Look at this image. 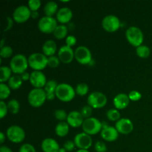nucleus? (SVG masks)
Listing matches in <instances>:
<instances>
[{
  "label": "nucleus",
  "mask_w": 152,
  "mask_h": 152,
  "mask_svg": "<svg viewBox=\"0 0 152 152\" xmlns=\"http://www.w3.org/2000/svg\"><path fill=\"white\" fill-rule=\"evenodd\" d=\"M59 62H60V59L56 56H50L48 59V65L50 68H56L59 65Z\"/></svg>",
  "instance_id": "obj_36"
},
{
  "label": "nucleus",
  "mask_w": 152,
  "mask_h": 152,
  "mask_svg": "<svg viewBox=\"0 0 152 152\" xmlns=\"http://www.w3.org/2000/svg\"><path fill=\"white\" fill-rule=\"evenodd\" d=\"M56 97V94L53 93V94H46V98H47L48 100L49 101H51L53 100L54 98Z\"/></svg>",
  "instance_id": "obj_48"
},
{
  "label": "nucleus",
  "mask_w": 152,
  "mask_h": 152,
  "mask_svg": "<svg viewBox=\"0 0 152 152\" xmlns=\"http://www.w3.org/2000/svg\"><path fill=\"white\" fill-rule=\"evenodd\" d=\"M4 140H5V135L3 132L0 133V143L2 144L4 142Z\"/></svg>",
  "instance_id": "obj_50"
},
{
  "label": "nucleus",
  "mask_w": 152,
  "mask_h": 152,
  "mask_svg": "<svg viewBox=\"0 0 152 152\" xmlns=\"http://www.w3.org/2000/svg\"><path fill=\"white\" fill-rule=\"evenodd\" d=\"M0 152H13L9 147L5 146V145H1L0 147Z\"/></svg>",
  "instance_id": "obj_47"
},
{
  "label": "nucleus",
  "mask_w": 152,
  "mask_h": 152,
  "mask_svg": "<svg viewBox=\"0 0 152 152\" xmlns=\"http://www.w3.org/2000/svg\"><path fill=\"white\" fill-rule=\"evenodd\" d=\"M83 132L89 135H94L101 132L102 129V123L95 117L85 119L82 126Z\"/></svg>",
  "instance_id": "obj_6"
},
{
  "label": "nucleus",
  "mask_w": 152,
  "mask_h": 152,
  "mask_svg": "<svg viewBox=\"0 0 152 152\" xmlns=\"http://www.w3.org/2000/svg\"><path fill=\"white\" fill-rule=\"evenodd\" d=\"M126 37L128 42L136 48L141 45L144 40L142 30L136 26L129 27L126 31Z\"/></svg>",
  "instance_id": "obj_4"
},
{
  "label": "nucleus",
  "mask_w": 152,
  "mask_h": 152,
  "mask_svg": "<svg viewBox=\"0 0 152 152\" xmlns=\"http://www.w3.org/2000/svg\"><path fill=\"white\" fill-rule=\"evenodd\" d=\"M121 22L120 19L115 15H107L102 19V26L108 32H114L120 28Z\"/></svg>",
  "instance_id": "obj_11"
},
{
  "label": "nucleus",
  "mask_w": 152,
  "mask_h": 152,
  "mask_svg": "<svg viewBox=\"0 0 152 152\" xmlns=\"http://www.w3.org/2000/svg\"><path fill=\"white\" fill-rule=\"evenodd\" d=\"M136 53L139 57L147 58L150 56L151 50L149 48L145 45H141L136 48Z\"/></svg>",
  "instance_id": "obj_28"
},
{
  "label": "nucleus",
  "mask_w": 152,
  "mask_h": 152,
  "mask_svg": "<svg viewBox=\"0 0 152 152\" xmlns=\"http://www.w3.org/2000/svg\"><path fill=\"white\" fill-rule=\"evenodd\" d=\"M10 94V88L5 83L0 84V99L1 100L7 99Z\"/></svg>",
  "instance_id": "obj_33"
},
{
  "label": "nucleus",
  "mask_w": 152,
  "mask_h": 152,
  "mask_svg": "<svg viewBox=\"0 0 152 152\" xmlns=\"http://www.w3.org/2000/svg\"><path fill=\"white\" fill-rule=\"evenodd\" d=\"M63 147L65 148L67 151H74V148H75L76 145L74 143V141H71V140H67L66 142L64 143Z\"/></svg>",
  "instance_id": "obj_44"
},
{
  "label": "nucleus",
  "mask_w": 152,
  "mask_h": 152,
  "mask_svg": "<svg viewBox=\"0 0 152 152\" xmlns=\"http://www.w3.org/2000/svg\"><path fill=\"white\" fill-rule=\"evenodd\" d=\"M77 38L73 35H69L66 37L65 39V42H66V45L69 46V47H72V46L75 45L77 43Z\"/></svg>",
  "instance_id": "obj_43"
},
{
  "label": "nucleus",
  "mask_w": 152,
  "mask_h": 152,
  "mask_svg": "<svg viewBox=\"0 0 152 152\" xmlns=\"http://www.w3.org/2000/svg\"><path fill=\"white\" fill-rule=\"evenodd\" d=\"M57 25V20L53 16H44L38 22L39 30L45 34L53 33Z\"/></svg>",
  "instance_id": "obj_7"
},
{
  "label": "nucleus",
  "mask_w": 152,
  "mask_h": 152,
  "mask_svg": "<svg viewBox=\"0 0 152 152\" xmlns=\"http://www.w3.org/2000/svg\"><path fill=\"white\" fill-rule=\"evenodd\" d=\"M22 79L21 76L18 74L13 75L8 80V86L12 90H17L22 86Z\"/></svg>",
  "instance_id": "obj_25"
},
{
  "label": "nucleus",
  "mask_w": 152,
  "mask_h": 152,
  "mask_svg": "<svg viewBox=\"0 0 152 152\" xmlns=\"http://www.w3.org/2000/svg\"><path fill=\"white\" fill-rule=\"evenodd\" d=\"M31 16V10L26 5H19L15 8L13 13V19L18 23L25 22Z\"/></svg>",
  "instance_id": "obj_12"
},
{
  "label": "nucleus",
  "mask_w": 152,
  "mask_h": 152,
  "mask_svg": "<svg viewBox=\"0 0 152 152\" xmlns=\"http://www.w3.org/2000/svg\"><path fill=\"white\" fill-rule=\"evenodd\" d=\"M0 72H1V77H0L1 83H3L7 81V80H9V79L12 77V70L10 69V67L5 66V65L1 66V68H0Z\"/></svg>",
  "instance_id": "obj_27"
},
{
  "label": "nucleus",
  "mask_w": 152,
  "mask_h": 152,
  "mask_svg": "<svg viewBox=\"0 0 152 152\" xmlns=\"http://www.w3.org/2000/svg\"><path fill=\"white\" fill-rule=\"evenodd\" d=\"M115 128L119 133L122 134H129L134 130V125L129 118H121L116 122Z\"/></svg>",
  "instance_id": "obj_16"
},
{
  "label": "nucleus",
  "mask_w": 152,
  "mask_h": 152,
  "mask_svg": "<svg viewBox=\"0 0 152 152\" xmlns=\"http://www.w3.org/2000/svg\"><path fill=\"white\" fill-rule=\"evenodd\" d=\"M6 19H7V26H6L5 28H4V31H9V30H10V28H12V26H13V19H12L10 17V16H7V17L6 18Z\"/></svg>",
  "instance_id": "obj_45"
},
{
  "label": "nucleus",
  "mask_w": 152,
  "mask_h": 152,
  "mask_svg": "<svg viewBox=\"0 0 152 152\" xmlns=\"http://www.w3.org/2000/svg\"><path fill=\"white\" fill-rule=\"evenodd\" d=\"M39 14L38 11H31V18L33 19H37V18L39 17Z\"/></svg>",
  "instance_id": "obj_49"
},
{
  "label": "nucleus",
  "mask_w": 152,
  "mask_h": 152,
  "mask_svg": "<svg viewBox=\"0 0 152 152\" xmlns=\"http://www.w3.org/2000/svg\"><path fill=\"white\" fill-rule=\"evenodd\" d=\"M40 0H29L28 2V6L31 11H37L41 6Z\"/></svg>",
  "instance_id": "obj_37"
},
{
  "label": "nucleus",
  "mask_w": 152,
  "mask_h": 152,
  "mask_svg": "<svg viewBox=\"0 0 152 152\" xmlns=\"http://www.w3.org/2000/svg\"><path fill=\"white\" fill-rule=\"evenodd\" d=\"M114 105L117 110H121L126 108L130 102L129 95L125 93H120L114 98Z\"/></svg>",
  "instance_id": "obj_21"
},
{
  "label": "nucleus",
  "mask_w": 152,
  "mask_h": 152,
  "mask_svg": "<svg viewBox=\"0 0 152 152\" xmlns=\"http://www.w3.org/2000/svg\"><path fill=\"white\" fill-rule=\"evenodd\" d=\"M76 152H89L88 150H85V149H78Z\"/></svg>",
  "instance_id": "obj_51"
},
{
  "label": "nucleus",
  "mask_w": 152,
  "mask_h": 152,
  "mask_svg": "<svg viewBox=\"0 0 152 152\" xmlns=\"http://www.w3.org/2000/svg\"><path fill=\"white\" fill-rule=\"evenodd\" d=\"M43 152H59L60 147L56 140L53 138H45L41 144Z\"/></svg>",
  "instance_id": "obj_20"
},
{
  "label": "nucleus",
  "mask_w": 152,
  "mask_h": 152,
  "mask_svg": "<svg viewBox=\"0 0 152 152\" xmlns=\"http://www.w3.org/2000/svg\"><path fill=\"white\" fill-rule=\"evenodd\" d=\"M57 56L60 59L61 62H62L63 63H70L72 62L74 58V51L72 48L65 45L59 48Z\"/></svg>",
  "instance_id": "obj_15"
},
{
  "label": "nucleus",
  "mask_w": 152,
  "mask_h": 152,
  "mask_svg": "<svg viewBox=\"0 0 152 152\" xmlns=\"http://www.w3.org/2000/svg\"><path fill=\"white\" fill-rule=\"evenodd\" d=\"M107 102V96L102 92L94 91L88 96V104L93 108H103Z\"/></svg>",
  "instance_id": "obj_10"
},
{
  "label": "nucleus",
  "mask_w": 152,
  "mask_h": 152,
  "mask_svg": "<svg viewBox=\"0 0 152 152\" xmlns=\"http://www.w3.org/2000/svg\"><path fill=\"white\" fill-rule=\"evenodd\" d=\"M48 58L41 53H33L28 56V65L34 71H42L48 65Z\"/></svg>",
  "instance_id": "obj_5"
},
{
  "label": "nucleus",
  "mask_w": 152,
  "mask_h": 152,
  "mask_svg": "<svg viewBox=\"0 0 152 152\" xmlns=\"http://www.w3.org/2000/svg\"><path fill=\"white\" fill-rule=\"evenodd\" d=\"M19 152H37L35 148L30 143H24L19 148Z\"/></svg>",
  "instance_id": "obj_39"
},
{
  "label": "nucleus",
  "mask_w": 152,
  "mask_h": 152,
  "mask_svg": "<svg viewBox=\"0 0 152 152\" xmlns=\"http://www.w3.org/2000/svg\"><path fill=\"white\" fill-rule=\"evenodd\" d=\"M100 134L104 140L107 142H113L117 140L119 137V132H117L115 127L108 126L102 128Z\"/></svg>",
  "instance_id": "obj_18"
},
{
  "label": "nucleus",
  "mask_w": 152,
  "mask_h": 152,
  "mask_svg": "<svg viewBox=\"0 0 152 152\" xmlns=\"http://www.w3.org/2000/svg\"><path fill=\"white\" fill-rule=\"evenodd\" d=\"M58 85L59 84L57 83V82L55 81V80H49V81L47 82V83H46L44 87L45 91L46 92V94L55 93Z\"/></svg>",
  "instance_id": "obj_31"
},
{
  "label": "nucleus",
  "mask_w": 152,
  "mask_h": 152,
  "mask_svg": "<svg viewBox=\"0 0 152 152\" xmlns=\"http://www.w3.org/2000/svg\"><path fill=\"white\" fill-rule=\"evenodd\" d=\"M73 17V12L69 7H63L59 9L56 13V20L62 25L68 23Z\"/></svg>",
  "instance_id": "obj_19"
},
{
  "label": "nucleus",
  "mask_w": 152,
  "mask_h": 152,
  "mask_svg": "<svg viewBox=\"0 0 152 152\" xmlns=\"http://www.w3.org/2000/svg\"><path fill=\"white\" fill-rule=\"evenodd\" d=\"M7 108L10 113L13 114H16L19 113V109H20V104L17 99H12L7 102Z\"/></svg>",
  "instance_id": "obj_29"
},
{
  "label": "nucleus",
  "mask_w": 152,
  "mask_h": 152,
  "mask_svg": "<svg viewBox=\"0 0 152 152\" xmlns=\"http://www.w3.org/2000/svg\"><path fill=\"white\" fill-rule=\"evenodd\" d=\"M94 149L96 152H106L107 151V145H105V142H101V141H97L95 143Z\"/></svg>",
  "instance_id": "obj_41"
},
{
  "label": "nucleus",
  "mask_w": 152,
  "mask_h": 152,
  "mask_svg": "<svg viewBox=\"0 0 152 152\" xmlns=\"http://www.w3.org/2000/svg\"><path fill=\"white\" fill-rule=\"evenodd\" d=\"M89 87L86 83H80L76 86L75 91L76 94H77L80 96H85L88 93Z\"/></svg>",
  "instance_id": "obj_32"
},
{
  "label": "nucleus",
  "mask_w": 152,
  "mask_h": 152,
  "mask_svg": "<svg viewBox=\"0 0 152 152\" xmlns=\"http://www.w3.org/2000/svg\"><path fill=\"white\" fill-rule=\"evenodd\" d=\"M13 54V49L10 46L4 45L0 50V56L2 58H8Z\"/></svg>",
  "instance_id": "obj_35"
},
{
  "label": "nucleus",
  "mask_w": 152,
  "mask_h": 152,
  "mask_svg": "<svg viewBox=\"0 0 152 152\" xmlns=\"http://www.w3.org/2000/svg\"><path fill=\"white\" fill-rule=\"evenodd\" d=\"M4 39H2L1 40V45H0L1 48L4 47Z\"/></svg>",
  "instance_id": "obj_52"
},
{
  "label": "nucleus",
  "mask_w": 152,
  "mask_h": 152,
  "mask_svg": "<svg viewBox=\"0 0 152 152\" xmlns=\"http://www.w3.org/2000/svg\"><path fill=\"white\" fill-rule=\"evenodd\" d=\"M74 58L82 65H90L93 61L92 54L88 48L86 46H78L74 50Z\"/></svg>",
  "instance_id": "obj_8"
},
{
  "label": "nucleus",
  "mask_w": 152,
  "mask_h": 152,
  "mask_svg": "<svg viewBox=\"0 0 152 152\" xmlns=\"http://www.w3.org/2000/svg\"><path fill=\"white\" fill-rule=\"evenodd\" d=\"M68 27L65 25H58L56 29L53 31V35L58 39H62L65 38L68 34Z\"/></svg>",
  "instance_id": "obj_26"
},
{
  "label": "nucleus",
  "mask_w": 152,
  "mask_h": 152,
  "mask_svg": "<svg viewBox=\"0 0 152 152\" xmlns=\"http://www.w3.org/2000/svg\"><path fill=\"white\" fill-rule=\"evenodd\" d=\"M30 77H31V74L28 72H26V71L22 74H21V77H22L23 81H27V80H30Z\"/></svg>",
  "instance_id": "obj_46"
},
{
  "label": "nucleus",
  "mask_w": 152,
  "mask_h": 152,
  "mask_svg": "<svg viewBox=\"0 0 152 152\" xmlns=\"http://www.w3.org/2000/svg\"><path fill=\"white\" fill-rule=\"evenodd\" d=\"M53 114L56 120H59L60 122H64L65 120H67L68 114H67L66 111L63 109H56Z\"/></svg>",
  "instance_id": "obj_34"
},
{
  "label": "nucleus",
  "mask_w": 152,
  "mask_h": 152,
  "mask_svg": "<svg viewBox=\"0 0 152 152\" xmlns=\"http://www.w3.org/2000/svg\"><path fill=\"white\" fill-rule=\"evenodd\" d=\"M42 52L46 56H54L55 53L56 52V49H57V46H56V42L52 39L46 40L43 44L42 48Z\"/></svg>",
  "instance_id": "obj_22"
},
{
  "label": "nucleus",
  "mask_w": 152,
  "mask_h": 152,
  "mask_svg": "<svg viewBox=\"0 0 152 152\" xmlns=\"http://www.w3.org/2000/svg\"><path fill=\"white\" fill-rule=\"evenodd\" d=\"M58 4L56 1H49L45 4L44 7V11L45 16H53L54 13H57L58 11Z\"/></svg>",
  "instance_id": "obj_24"
},
{
  "label": "nucleus",
  "mask_w": 152,
  "mask_h": 152,
  "mask_svg": "<svg viewBox=\"0 0 152 152\" xmlns=\"http://www.w3.org/2000/svg\"><path fill=\"white\" fill-rule=\"evenodd\" d=\"M84 117H83L81 113L77 111H72L68 114L66 122L70 126L73 128H78L82 126L83 124Z\"/></svg>",
  "instance_id": "obj_17"
},
{
  "label": "nucleus",
  "mask_w": 152,
  "mask_h": 152,
  "mask_svg": "<svg viewBox=\"0 0 152 152\" xmlns=\"http://www.w3.org/2000/svg\"><path fill=\"white\" fill-rule=\"evenodd\" d=\"M56 96L62 102H70L74 98L76 94L75 89L68 83H59L56 88Z\"/></svg>",
  "instance_id": "obj_2"
},
{
  "label": "nucleus",
  "mask_w": 152,
  "mask_h": 152,
  "mask_svg": "<svg viewBox=\"0 0 152 152\" xmlns=\"http://www.w3.org/2000/svg\"><path fill=\"white\" fill-rule=\"evenodd\" d=\"M74 142L75 143L76 147H77L79 149L85 150H88V148L91 147L92 143H93V140H92L91 135L88 134L85 132L77 134L74 137Z\"/></svg>",
  "instance_id": "obj_13"
},
{
  "label": "nucleus",
  "mask_w": 152,
  "mask_h": 152,
  "mask_svg": "<svg viewBox=\"0 0 152 152\" xmlns=\"http://www.w3.org/2000/svg\"><path fill=\"white\" fill-rule=\"evenodd\" d=\"M128 95L130 100L132 101H138L142 98V94L137 91H132Z\"/></svg>",
  "instance_id": "obj_42"
},
{
  "label": "nucleus",
  "mask_w": 152,
  "mask_h": 152,
  "mask_svg": "<svg viewBox=\"0 0 152 152\" xmlns=\"http://www.w3.org/2000/svg\"><path fill=\"white\" fill-rule=\"evenodd\" d=\"M46 98V92L44 88H35L31 91L28 95V101L30 105L34 108H39L45 103Z\"/></svg>",
  "instance_id": "obj_3"
},
{
  "label": "nucleus",
  "mask_w": 152,
  "mask_h": 152,
  "mask_svg": "<svg viewBox=\"0 0 152 152\" xmlns=\"http://www.w3.org/2000/svg\"><path fill=\"white\" fill-rule=\"evenodd\" d=\"M59 152H67V151L65 150V148H64V147H62V148H60V149H59Z\"/></svg>",
  "instance_id": "obj_53"
},
{
  "label": "nucleus",
  "mask_w": 152,
  "mask_h": 152,
  "mask_svg": "<svg viewBox=\"0 0 152 152\" xmlns=\"http://www.w3.org/2000/svg\"><path fill=\"white\" fill-rule=\"evenodd\" d=\"M106 116L107 118L108 119L111 121H116L117 122L119 120H120V111L117 109H115V108H111V109H109L108 111H107L106 112Z\"/></svg>",
  "instance_id": "obj_30"
},
{
  "label": "nucleus",
  "mask_w": 152,
  "mask_h": 152,
  "mask_svg": "<svg viewBox=\"0 0 152 152\" xmlns=\"http://www.w3.org/2000/svg\"><path fill=\"white\" fill-rule=\"evenodd\" d=\"M29 80L35 88H42L48 82L45 75L41 71H34L31 72Z\"/></svg>",
  "instance_id": "obj_14"
},
{
  "label": "nucleus",
  "mask_w": 152,
  "mask_h": 152,
  "mask_svg": "<svg viewBox=\"0 0 152 152\" xmlns=\"http://www.w3.org/2000/svg\"><path fill=\"white\" fill-rule=\"evenodd\" d=\"M28 59L25 55L18 53L12 57L10 61V68L16 74H22L28 67Z\"/></svg>",
  "instance_id": "obj_1"
},
{
  "label": "nucleus",
  "mask_w": 152,
  "mask_h": 152,
  "mask_svg": "<svg viewBox=\"0 0 152 152\" xmlns=\"http://www.w3.org/2000/svg\"><path fill=\"white\" fill-rule=\"evenodd\" d=\"M80 113H81L83 117L86 119L89 118V117H91V115L92 114V108L88 105H85L84 107L82 108Z\"/></svg>",
  "instance_id": "obj_38"
},
{
  "label": "nucleus",
  "mask_w": 152,
  "mask_h": 152,
  "mask_svg": "<svg viewBox=\"0 0 152 152\" xmlns=\"http://www.w3.org/2000/svg\"><path fill=\"white\" fill-rule=\"evenodd\" d=\"M69 125L67 122H59L55 127V132L56 135L60 137H64L69 132Z\"/></svg>",
  "instance_id": "obj_23"
},
{
  "label": "nucleus",
  "mask_w": 152,
  "mask_h": 152,
  "mask_svg": "<svg viewBox=\"0 0 152 152\" xmlns=\"http://www.w3.org/2000/svg\"><path fill=\"white\" fill-rule=\"evenodd\" d=\"M7 111H8L7 104H6L3 100H1L0 101V118H4L7 115Z\"/></svg>",
  "instance_id": "obj_40"
},
{
  "label": "nucleus",
  "mask_w": 152,
  "mask_h": 152,
  "mask_svg": "<svg viewBox=\"0 0 152 152\" xmlns=\"http://www.w3.org/2000/svg\"><path fill=\"white\" fill-rule=\"evenodd\" d=\"M7 137L13 143H20L25 140V132L22 127L13 125L7 129Z\"/></svg>",
  "instance_id": "obj_9"
}]
</instances>
